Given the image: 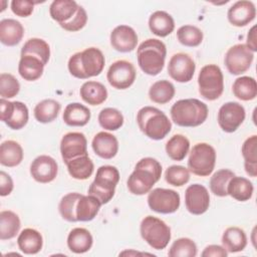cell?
Returning a JSON list of instances; mask_svg holds the SVG:
<instances>
[{
	"label": "cell",
	"instance_id": "c3c4849f",
	"mask_svg": "<svg viewBox=\"0 0 257 257\" xmlns=\"http://www.w3.org/2000/svg\"><path fill=\"white\" fill-rule=\"evenodd\" d=\"M20 91V83L17 78L10 73L0 74V95L1 98H12Z\"/></svg>",
	"mask_w": 257,
	"mask_h": 257
},
{
	"label": "cell",
	"instance_id": "5b68a950",
	"mask_svg": "<svg viewBox=\"0 0 257 257\" xmlns=\"http://www.w3.org/2000/svg\"><path fill=\"white\" fill-rule=\"evenodd\" d=\"M140 130L151 140H163L172 128V122L167 114L154 106H144L137 114Z\"/></svg>",
	"mask_w": 257,
	"mask_h": 257
},
{
	"label": "cell",
	"instance_id": "ffe728a7",
	"mask_svg": "<svg viewBox=\"0 0 257 257\" xmlns=\"http://www.w3.org/2000/svg\"><path fill=\"white\" fill-rule=\"evenodd\" d=\"M256 17V7L253 2L241 0L235 2L227 12L228 21L236 27H244Z\"/></svg>",
	"mask_w": 257,
	"mask_h": 257
},
{
	"label": "cell",
	"instance_id": "ac0fdd59",
	"mask_svg": "<svg viewBox=\"0 0 257 257\" xmlns=\"http://www.w3.org/2000/svg\"><path fill=\"white\" fill-rule=\"evenodd\" d=\"M58 173L56 161L47 155L36 157L30 165V175L38 183L47 184L52 182Z\"/></svg>",
	"mask_w": 257,
	"mask_h": 257
},
{
	"label": "cell",
	"instance_id": "60d3db41",
	"mask_svg": "<svg viewBox=\"0 0 257 257\" xmlns=\"http://www.w3.org/2000/svg\"><path fill=\"white\" fill-rule=\"evenodd\" d=\"M26 54L39 58L46 65L50 58V47L45 40L33 37L28 39L21 48V55Z\"/></svg>",
	"mask_w": 257,
	"mask_h": 257
},
{
	"label": "cell",
	"instance_id": "f35d334b",
	"mask_svg": "<svg viewBox=\"0 0 257 257\" xmlns=\"http://www.w3.org/2000/svg\"><path fill=\"white\" fill-rule=\"evenodd\" d=\"M60 103L52 98L43 99L34 107V117L38 122L48 123L53 121L60 111Z\"/></svg>",
	"mask_w": 257,
	"mask_h": 257
},
{
	"label": "cell",
	"instance_id": "e0dca14e",
	"mask_svg": "<svg viewBox=\"0 0 257 257\" xmlns=\"http://www.w3.org/2000/svg\"><path fill=\"white\" fill-rule=\"evenodd\" d=\"M185 206L193 215L206 213L210 206V195L207 188L200 184L190 185L185 191Z\"/></svg>",
	"mask_w": 257,
	"mask_h": 257
},
{
	"label": "cell",
	"instance_id": "2e32d148",
	"mask_svg": "<svg viewBox=\"0 0 257 257\" xmlns=\"http://www.w3.org/2000/svg\"><path fill=\"white\" fill-rule=\"evenodd\" d=\"M60 154L65 164L72 159L87 155V140L85 136L79 132L65 134L60 141Z\"/></svg>",
	"mask_w": 257,
	"mask_h": 257
},
{
	"label": "cell",
	"instance_id": "9c48e42d",
	"mask_svg": "<svg viewBox=\"0 0 257 257\" xmlns=\"http://www.w3.org/2000/svg\"><path fill=\"white\" fill-rule=\"evenodd\" d=\"M216 165V151L207 143L196 144L189 155L188 170L196 176L207 177Z\"/></svg>",
	"mask_w": 257,
	"mask_h": 257
},
{
	"label": "cell",
	"instance_id": "ba28073f",
	"mask_svg": "<svg viewBox=\"0 0 257 257\" xmlns=\"http://www.w3.org/2000/svg\"><path fill=\"white\" fill-rule=\"evenodd\" d=\"M199 93L207 100L218 99L224 90V76L221 68L216 64L203 66L198 75Z\"/></svg>",
	"mask_w": 257,
	"mask_h": 257
},
{
	"label": "cell",
	"instance_id": "ab89813d",
	"mask_svg": "<svg viewBox=\"0 0 257 257\" xmlns=\"http://www.w3.org/2000/svg\"><path fill=\"white\" fill-rule=\"evenodd\" d=\"M166 153L173 161H183L190 150V141L183 135H174L166 144Z\"/></svg>",
	"mask_w": 257,
	"mask_h": 257
},
{
	"label": "cell",
	"instance_id": "44dd1931",
	"mask_svg": "<svg viewBox=\"0 0 257 257\" xmlns=\"http://www.w3.org/2000/svg\"><path fill=\"white\" fill-rule=\"evenodd\" d=\"M91 147L96 156L104 160H110L118 152V141L110 133L99 132L93 137Z\"/></svg>",
	"mask_w": 257,
	"mask_h": 257
},
{
	"label": "cell",
	"instance_id": "7c38bea8",
	"mask_svg": "<svg viewBox=\"0 0 257 257\" xmlns=\"http://www.w3.org/2000/svg\"><path fill=\"white\" fill-rule=\"evenodd\" d=\"M29 118L28 107L21 101H9L0 99V119L14 131L23 128Z\"/></svg>",
	"mask_w": 257,
	"mask_h": 257
},
{
	"label": "cell",
	"instance_id": "52a82bcc",
	"mask_svg": "<svg viewBox=\"0 0 257 257\" xmlns=\"http://www.w3.org/2000/svg\"><path fill=\"white\" fill-rule=\"evenodd\" d=\"M142 238L155 250L165 249L171 240V228L160 218L145 217L140 225Z\"/></svg>",
	"mask_w": 257,
	"mask_h": 257
},
{
	"label": "cell",
	"instance_id": "d6986e66",
	"mask_svg": "<svg viewBox=\"0 0 257 257\" xmlns=\"http://www.w3.org/2000/svg\"><path fill=\"white\" fill-rule=\"evenodd\" d=\"M138 39L135 29L124 24L114 27L109 36L111 47L121 53L133 51L137 47Z\"/></svg>",
	"mask_w": 257,
	"mask_h": 257
},
{
	"label": "cell",
	"instance_id": "681fc988",
	"mask_svg": "<svg viewBox=\"0 0 257 257\" xmlns=\"http://www.w3.org/2000/svg\"><path fill=\"white\" fill-rule=\"evenodd\" d=\"M86 22H87L86 11L82 6L79 5V8L76 14L68 22L61 24L60 27L69 32H76L81 30L85 26Z\"/></svg>",
	"mask_w": 257,
	"mask_h": 257
},
{
	"label": "cell",
	"instance_id": "cb8c5ba5",
	"mask_svg": "<svg viewBox=\"0 0 257 257\" xmlns=\"http://www.w3.org/2000/svg\"><path fill=\"white\" fill-rule=\"evenodd\" d=\"M93 244L90 232L85 228H74L67 236V247L75 254H82L89 251Z\"/></svg>",
	"mask_w": 257,
	"mask_h": 257
},
{
	"label": "cell",
	"instance_id": "f1b7e54d",
	"mask_svg": "<svg viewBox=\"0 0 257 257\" xmlns=\"http://www.w3.org/2000/svg\"><path fill=\"white\" fill-rule=\"evenodd\" d=\"M222 245L228 253L243 251L247 246L245 231L236 226L228 227L222 235Z\"/></svg>",
	"mask_w": 257,
	"mask_h": 257
},
{
	"label": "cell",
	"instance_id": "5bb4252c",
	"mask_svg": "<svg viewBox=\"0 0 257 257\" xmlns=\"http://www.w3.org/2000/svg\"><path fill=\"white\" fill-rule=\"evenodd\" d=\"M244 106L236 101H228L221 105L218 111V124L225 133H234L245 120Z\"/></svg>",
	"mask_w": 257,
	"mask_h": 257
},
{
	"label": "cell",
	"instance_id": "d4e9b609",
	"mask_svg": "<svg viewBox=\"0 0 257 257\" xmlns=\"http://www.w3.org/2000/svg\"><path fill=\"white\" fill-rule=\"evenodd\" d=\"M149 28L152 33L159 37L170 35L175 29V21L171 14L158 10L151 14L149 18Z\"/></svg>",
	"mask_w": 257,
	"mask_h": 257
},
{
	"label": "cell",
	"instance_id": "ee69618b",
	"mask_svg": "<svg viewBox=\"0 0 257 257\" xmlns=\"http://www.w3.org/2000/svg\"><path fill=\"white\" fill-rule=\"evenodd\" d=\"M82 195L76 192L68 193L64 195L59 204H58V211L60 216L63 220L67 222H77L76 218V205L78 200Z\"/></svg>",
	"mask_w": 257,
	"mask_h": 257
},
{
	"label": "cell",
	"instance_id": "74e56055",
	"mask_svg": "<svg viewBox=\"0 0 257 257\" xmlns=\"http://www.w3.org/2000/svg\"><path fill=\"white\" fill-rule=\"evenodd\" d=\"M175 92V86L171 81L161 79L151 85L149 89V97L155 103L166 104L173 99Z\"/></svg>",
	"mask_w": 257,
	"mask_h": 257
},
{
	"label": "cell",
	"instance_id": "e575fe53",
	"mask_svg": "<svg viewBox=\"0 0 257 257\" xmlns=\"http://www.w3.org/2000/svg\"><path fill=\"white\" fill-rule=\"evenodd\" d=\"M66 167L69 175L75 180L88 179L94 170L93 162L88 157V154L72 159L66 163Z\"/></svg>",
	"mask_w": 257,
	"mask_h": 257
},
{
	"label": "cell",
	"instance_id": "f907efd6",
	"mask_svg": "<svg viewBox=\"0 0 257 257\" xmlns=\"http://www.w3.org/2000/svg\"><path fill=\"white\" fill-rule=\"evenodd\" d=\"M36 3L29 0H13L11 1V10L19 17H28L32 14Z\"/></svg>",
	"mask_w": 257,
	"mask_h": 257
},
{
	"label": "cell",
	"instance_id": "8d00e7d4",
	"mask_svg": "<svg viewBox=\"0 0 257 257\" xmlns=\"http://www.w3.org/2000/svg\"><path fill=\"white\" fill-rule=\"evenodd\" d=\"M232 91L233 94L240 100H253L257 96V82L254 77L240 76L233 82Z\"/></svg>",
	"mask_w": 257,
	"mask_h": 257
},
{
	"label": "cell",
	"instance_id": "4316f807",
	"mask_svg": "<svg viewBox=\"0 0 257 257\" xmlns=\"http://www.w3.org/2000/svg\"><path fill=\"white\" fill-rule=\"evenodd\" d=\"M80 97L84 102L90 105H99L107 98L106 87L98 81H85L79 89Z\"/></svg>",
	"mask_w": 257,
	"mask_h": 257
},
{
	"label": "cell",
	"instance_id": "7a4b0ae2",
	"mask_svg": "<svg viewBox=\"0 0 257 257\" xmlns=\"http://www.w3.org/2000/svg\"><path fill=\"white\" fill-rule=\"evenodd\" d=\"M105 58L102 51L96 47H88L72 54L67 63L70 74L79 79L99 75L104 67Z\"/></svg>",
	"mask_w": 257,
	"mask_h": 257
},
{
	"label": "cell",
	"instance_id": "816d5d0a",
	"mask_svg": "<svg viewBox=\"0 0 257 257\" xmlns=\"http://www.w3.org/2000/svg\"><path fill=\"white\" fill-rule=\"evenodd\" d=\"M13 188H14V184L10 175L5 173L4 171H1L0 172V196L5 197L10 195L11 192L13 191Z\"/></svg>",
	"mask_w": 257,
	"mask_h": 257
},
{
	"label": "cell",
	"instance_id": "3957f363",
	"mask_svg": "<svg viewBox=\"0 0 257 257\" xmlns=\"http://www.w3.org/2000/svg\"><path fill=\"white\" fill-rule=\"evenodd\" d=\"M209 109L205 102L197 98L177 100L170 109L172 120L179 126L195 127L205 122Z\"/></svg>",
	"mask_w": 257,
	"mask_h": 257
},
{
	"label": "cell",
	"instance_id": "f6af8a7d",
	"mask_svg": "<svg viewBox=\"0 0 257 257\" xmlns=\"http://www.w3.org/2000/svg\"><path fill=\"white\" fill-rule=\"evenodd\" d=\"M203 32L194 25H183L177 30L178 41L187 47H197L203 41Z\"/></svg>",
	"mask_w": 257,
	"mask_h": 257
},
{
	"label": "cell",
	"instance_id": "4fadbf2b",
	"mask_svg": "<svg viewBox=\"0 0 257 257\" xmlns=\"http://www.w3.org/2000/svg\"><path fill=\"white\" fill-rule=\"evenodd\" d=\"M137 76L134 64L127 60L119 59L112 62L107 70L108 83L115 89H126L131 87Z\"/></svg>",
	"mask_w": 257,
	"mask_h": 257
},
{
	"label": "cell",
	"instance_id": "d6a6232c",
	"mask_svg": "<svg viewBox=\"0 0 257 257\" xmlns=\"http://www.w3.org/2000/svg\"><path fill=\"white\" fill-rule=\"evenodd\" d=\"M241 153L244 159V169L249 177L257 176V136L253 135L245 140Z\"/></svg>",
	"mask_w": 257,
	"mask_h": 257
},
{
	"label": "cell",
	"instance_id": "836d02e7",
	"mask_svg": "<svg viewBox=\"0 0 257 257\" xmlns=\"http://www.w3.org/2000/svg\"><path fill=\"white\" fill-rule=\"evenodd\" d=\"M101 203L93 196L82 195L76 205V218L80 222L93 220L99 212Z\"/></svg>",
	"mask_w": 257,
	"mask_h": 257
},
{
	"label": "cell",
	"instance_id": "603a6c76",
	"mask_svg": "<svg viewBox=\"0 0 257 257\" xmlns=\"http://www.w3.org/2000/svg\"><path fill=\"white\" fill-rule=\"evenodd\" d=\"M17 245L24 254L34 255L41 251L43 238L39 231L33 228H25L17 238Z\"/></svg>",
	"mask_w": 257,
	"mask_h": 257
},
{
	"label": "cell",
	"instance_id": "bcb514c9",
	"mask_svg": "<svg viewBox=\"0 0 257 257\" xmlns=\"http://www.w3.org/2000/svg\"><path fill=\"white\" fill-rule=\"evenodd\" d=\"M198 248L196 243L187 237L179 238L171 245L168 255L170 257H195Z\"/></svg>",
	"mask_w": 257,
	"mask_h": 257
},
{
	"label": "cell",
	"instance_id": "7dc6e473",
	"mask_svg": "<svg viewBox=\"0 0 257 257\" xmlns=\"http://www.w3.org/2000/svg\"><path fill=\"white\" fill-rule=\"evenodd\" d=\"M165 180L169 185L182 187L190 181V171L183 166H170L165 172Z\"/></svg>",
	"mask_w": 257,
	"mask_h": 257
},
{
	"label": "cell",
	"instance_id": "30bf717a",
	"mask_svg": "<svg viewBox=\"0 0 257 257\" xmlns=\"http://www.w3.org/2000/svg\"><path fill=\"white\" fill-rule=\"evenodd\" d=\"M147 201L150 209L159 214L175 213L181 204L179 193L175 190L165 188H156L151 190Z\"/></svg>",
	"mask_w": 257,
	"mask_h": 257
},
{
	"label": "cell",
	"instance_id": "484cf974",
	"mask_svg": "<svg viewBox=\"0 0 257 257\" xmlns=\"http://www.w3.org/2000/svg\"><path fill=\"white\" fill-rule=\"evenodd\" d=\"M91 113L87 106L79 102L68 103L63 111L62 119L69 126H83L90 119Z\"/></svg>",
	"mask_w": 257,
	"mask_h": 257
},
{
	"label": "cell",
	"instance_id": "f5cc1de1",
	"mask_svg": "<svg viewBox=\"0 0 257 257\" xmlns=\"http://www.w3.org/2000/svg\"><path fill=\"white\" fill-rule=\"evenodd\" d=\"M203 257H227L228 252L223 246L220 245H208L201 253Z\"/></svg>",
	"mask_w": 257,
	"mask_h": 257
},
{
	"label": "cell",
	"instance_id": "8992f818",
	"mask_svg": "<svg viewBox=\"0 0 257 257\" xmlns=\"http://www.w3.org/2000/svg\"><path fill=\"white\" fill-rule=\"evenodd\" d=\"M118 181L119 172L115 167L100 166L96 171L93 182L88 187V195L95 197L101 205L107 204L114 196Z\"/></svg>",
	"mask_w": 257,
	"mask_h": 257
},
{
	"label": "cell",
	"instance_id": "277c9868",
	"mask_svg": "<svg viewBox=\"0 0 257 257\" xmlns=\"http://www.w3.org/2000/svg\"><path fill=\"white\" fill-rule=\"evenodd\" d=\"M167 47L157 38H149L143 41L137 49L138 64L143 72L148 75H158L165 66Z\"/></svg>",
	"mask_w": 257,
	"mask_h": 257
},
{
	"label": "cell",
	"instance_id": "f546056e",
	"mask_svg": "<svg viewBox=\"0 0 257 257\" xmlns=\"http://www.w3.org/2000/svg\"><path fill=\"white\" fill-rule=\"evenodd\" d=\"M79 5L73 0H55L50 4L49 14L59 25L68 22L77 12Z\"/></svg>",
	"mask_w": 257,
	"mask_h": 257
},
{
	"label": "cell",
	"instance_id": "8fae6325",
	"mask_svg": "<svg viewBox=\"0 0 257 257\" xmlns=\"http://www.w3.org/2000/svg\"><path fill=\"white\" fill-rule=\"evenodd\" d=\"M253 59L254 52H252L246 44L238 43L227 50L224 57V63L231 74L241 75L249 70Z\"/></svg>",
	"mask_w": 257,
	"mask_h": 257
},
{
	"label": "cell",
	"instance_id": "1f68e13d",
	"mask_svg": "<svg viewBox=\"0 0 257 257\" xmlns=\"http://www.w3.org/2000/svg\"><path fill=\"white\" fill-rule=\"evenodd\" d=\"M254 187L249 179L234 176L227 187V193L233 199L239 202H246L253 196Z\"/></svg>",
	"mask_w": 257,
	"mask_h": 257
},
{
	"label": "cell",
	"instance_id": "4dcf8cb0",
	"mask_svg": "<svg viewBox=\"0 0 257 257\" xmlns=\"http://www.w3.org/2000/svg\"><path fill=\"white\" fill-rule=\"evenodd\" d=\"M23 156L22 147L15 141L7 140L0 146V164L4 167L13 168L20 165Z\"/></svg>",
	"mask_w": 257,
	"mask_h": 257
},
{
	"label": "cell",
	"instance_id": "db71d44e",
	"mask_svg": "<svg viewBox=\"0 0 257 257\" xmlns=\"http://www.w3.org/2000/svg\"><path fill=\"white\" fill-rule=\"evenodd\" d=\"M257 37H256V25H253L248 33H247V38H246V46L252 51L256 52L257 51Z\"/></svg>",
	"mask_w": 257,
	"mask_h": 257
},
{
	"label": "cell",
	"instance_id": "6da1fadb",
	"mask_svg": "<svg viewBox=\"0 0 257 257\" xmlns=\"http://www.w3.org/2000/svg\"><path fill=\"white\" fill-rule=\"evenodd\" d=\"M161 176V163L154 158H143L137 163L134 172L126 181L127 189L133 195L143 196L153 189Z\"/></svg>",
	"mask_w": 257,
	"mask_h": 257
},
{
	"label": "cell",
	"instance_id": "b9f144b4",
	"mask_svg": "<svg viewBox=\"0 0 257 257\" xmlns=\"http://www.w3.org/2000/svg\"><path fill=\"white\" fill-rule=\"evenodd\" d=\"M235 176L234 172L229 169H221L215 172L210 179V190L211 192L218 197L228 196L227 187L230 180Z\"/></svg>",
	"mask_w": 257,
	"mask_h": 257
},
{
	"label": "cell",
	"instance_id": "9a60e30c",
	"mask_svg": "<svg viewBox=\"0 0 257 257\" xmlns=\"http://www.w3.org/2000/svg\"><path fill=\"white\" fill-rule=\"evenodd\" d=\"M195 70V61L187 53H175L169 60L168 73L170 77L177 82H189L193 78Z\"/></svg>",
	"mask_w": 257,
	"mask_h": 257
},
{
	"label": "cell",
	"instance_id": "7402d4cb",
	"mask_svg": "<svg viewBox=\"0 0 257 257\" xmlns=\"http://www.w3.org/2000/svg\"><path fill=\"white\" fill-rule=\"evenodd\" d=\"M24 35L23 25L16 19L7 18L0 21V41L6 46L20 43Z\"/></svg>",
	"mask_w": 257,
	"mask_h": 257
},
{
	"label": "cell",
	"instance_id": "83f0119b",
	"mask_svg": "<svg viewBox=\"0 0 257 257\" xmlns=\"http://www.w3.org/2000/svg\"><path fill=\"white\" fill-rule=\"evenodd\" d=\"M44 66L43 62L33 55H21L18 63V72L24 80L34 81L42 76Z\"/></svg>",
	"mask_w": 257,
	"mask_h": 257
},
{
	"label": "cell",
	"instance_id": "d590c367",
	"mask_svg": "<svg viewBox=\"0 0 257 257\" xmlns=\"http://www.w3.org/2000/svg\"><path fill=\"white\" fill-rule=\"evenodd\" d=\"M21 222L16 213L10 210L0 212V239L10 240L14 238L20 230Z\"/></svg>",
	"mask_w": 257,
	"mask_h": 257
},
{
	"label": "cell",
	"instance_id": "7bdbcfd3",
	"mask_svg": "<svg viewBox=\"0 0 257 257\" xmlns=\"http://www.w3.org/2000/svg\"><path fill=\"white\" fill-rule=\"evenodd\" d=\"M98 123L106 131H117L123 124L122 113L113 107H104L98 113Z\"/></svg>",
	"mask_w": 257,
	"mask_h": 257
}]
</instances>
